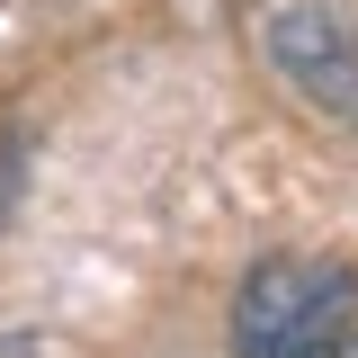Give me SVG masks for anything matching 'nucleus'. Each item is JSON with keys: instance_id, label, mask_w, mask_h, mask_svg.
Returning a JSON list of instances; mask_svg holds the SVG:
<instances>
[{"instance_id": "nucleus-2", "label": "nucleus", "mask_w": 358, "mask_h": 358, "mask_svg": "<svg viewBox=\"0 0 358 358\" xmlns=\"http://www.w3.org/2000/svg\"><path fill=\"white\" fill-rule=\"evenodd\" d=\"M268 63L287 72V90H296L305 108L358 126V45L341 36L322 9H278V18H268Z\"/></svg>"}, {"instance_id": "nucleus-3", "label": "nucleus", "mask_w": 358, "mask_h": 358, "mask_svg": "<svg viewBox=\"0 0 358 358\" xmlns=\"http://www.w3.org/2000/svg\"><path fill=\"white\" fill-rule=\"evenodd\" d=\"M0 358H45V350L27 341V331H0Z\"/></svg>"}, {"instance_id": "nucleus-4", "label": "nucleus", "mask_w": 358, "mask_h": 358, "mask_svg": "<svg viewBox=\"0 0 358 358\" xmlns=\"http://www.w3.org/2000/svg\"><path fill=\"white\" fill-rule=\"evenodd\" d=\"M313 358H358V322H350V331H341V341H322V350H313Z\"/></svg>"}, {"instance_id": "nucleus-1", "label": "nucleus", "mask_w": 358, "mask_h": 358, "mask_svg": "<svg viewBox=\"0 0 358 358\" xmlns=\"http://www.w3.org/2000/svg\"><path fill=\"white\" fill-rule=\"evenodd\" d=\"M358 322V268L331 251H268L233 287V358H313Z\"/></svg>"}]
</instances>
